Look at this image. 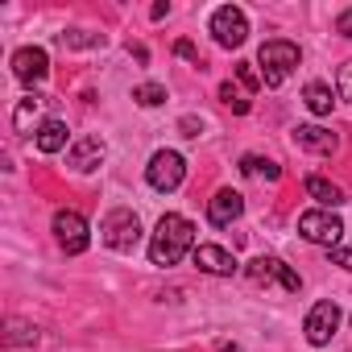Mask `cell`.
Listing matches in <instances>:
<instances>
[{
	"instance_id": "23",
	"label": "cell",
	"mask_w": 352,
	"mask_h": 352,
	"mask_svg": "<svg viewBox=\"0 0 352 352\" xmlns=\"http://www.w3.org/2000/svg\"><path fill=\"white\" fill-rule=\"evenodd\" d=\"M220 100H224L232 112H249V100H245V96H241L232 83H220Z\"/></svg>"
},
{
	"instance_id": "28",
	"label": "cell",
	"mask_w": 352,
	"mask_h": 352,
	"mask_svg": "<svg viewBox=\"0 0 352 352\" xmlns=\"http://www.w3.org/2000/svg\"><path fill=\"white\" fill-rule=\"evenodd\" d=\"M179 129H183V137H199L204 120H195V116H183V120H179Z\"/></svg>"
},
{
	"instance_id": "18",
	"label": "cell",
	"mask_w": 352,
	"mask_h": 352,
	"mask_svg": "<svg viewBox=\"0 0 352 352\" xmlns=\"http://www.w3.org/2000/svg\"><path fill=\"white\" fill-rule=\"evenodd\" d=\"M38 112H42V100H38V96H25V100L17 104V112H13V129H17V133H30L34 120H38Z\"/></svg>"
},
{
	"instance_id": "21",
	"label": "cell",
	"mask_w": 352,
	"mask_h": 352,
	"mask_svg": "<svg viewBox=\"0 0 352 352\" xmlns=\"http://www.w3.org/2000/svg\"><path fill=\"white\" fill-rule=\"evenodd\" d=\"M133 100H137L141 108H157V104H166V87H157V83H141V87L133 91Z\"/></svg>"
},
{
	"instance_id": "11",
	"label": "cell",
	"mask_w": 352,
	"mask_h": 352,
	"mask_svg": "<svg viewBox=\"0 0 352 352\" xmlns=\"http://www.w3.org/2000/svg\"><path fill=\"white\" fill-rule=\"evenodd\" d=\"M100 162H104V141H100V137H79V141L71 145V153H67V166L79 170V174L100 170Z\"/></svg>"
},
{
	"instance_id": "13",
	"label": "cell",
	"mask_w": 352,
	"mask_h": 352,
	"mask_svg": "<svg viewBox=\"0 0 352 352\" xmlns=\"http://www.w3.org/2000/svg\"><path fill=\"white\" fill-rule=\"evenodd\" d=\"M191 257H195V265H199L204 274H220V278H224V274L236 270V257H232L228 249H220V245H195Z\"/></svg>"
},
{
	"instance_id": "12",
	"label": "cell",
	"mask_w": 352,
	"mask_h": 352,
	"mask_svg": "<svg viewBox=\"0 0 352 352\" xmlns=\"http://www.w3.org/2000/svg\"><path fill=\"white\" fill-rule=\"evenodd\" d=\"M241 212H245V199H241L236 191H216V195L208 199V220H212L216 228H228Z\"/></svg>"
},
{
	"instance_id": "19",
	"label": "cell",
	"mask_w": 352,
	"mask_h": 352,
	"mask_svg": "<svg viewBox=\"0 0 352 352\" xmlns=\"http://www.w3.org/2000/svg\"><path fill=\"white\" fill-rule=\"evenodd\" d=\"M58 46H67V50H91V46H104V34H87V30H67V34H58Z\"/></svg>"
},
{
	"instance_id": "24",
	"label": "cell",
	"mask_w": 352,
	"mask_h": 352,
	"mask_svg": "<svg viewBox=\"0 0 352 352\" xmlns=\"http://www.w3.org/2000/svg\"><path fill=\"white\" fill-rule=\"evenodd\" d=\"M236 79H241L249 91H257V87H261V75L253 71V63H236Z\"/></svg>"
},
{
	"instance_id": "3",
	"label": "cell",
	"mask_w": 352,
	"mask_h": 352,
	"mask_svg": "<svg viewBox=\"0 0 352 352\" xmlns=\"http://www.w3.org/2000/svg\"><path fill=\"white\" fill-rule=\"evenodd\" d=\"M100 236H104L108 249L133 253L137 241H141V220H137V212H133V208H112V212L104 216V224H100Z\"/></svg>"
},
{
	"instance_id": "9",
	"label": "cell",
	"mask_w": 352,
	"mask_h": 352,
	"mask_svg": "<svg viewBox=\"0 0 352 352\" xmlns=\"http://www.w3.org/2000/svg\"><path fill=\"white\" fill-rule=\"evenodd\" d=\"M13 75L21 79V83H42L46 75H50V58H46V50L42 46H21L17 54H13Z\"/></svg>"
},
{
	"instance_id": "5",
	"label": "cell",
	"mask_w": 352,
	"mask_h": 352,
	"mask_svg": "<svg viewBox=\"0 0 352 352\" xmlns=\"http://www.w3.org/2000/svg\"><path fill=\"white\" fill-rule=\"evenodd\" d=\"M298 236L311 241V245H327V249H336L340 236H344V220L331 216V212H302V216H298Z\"/></svg>"
},
{
	"instance_id": "20",
	"label": "cell",
	"mask_w": 352,
	"mask_h": 352,
	"mask_svg": "<svg viewBox=\"0 0 352 352\" xmlns=\"http://www.w3.org/2000/svg\"><path fill=\"white\" fill-rule=\"evenodd\" d=\"M241 170L245 174H261V179H282V166H274V162H265V157H257V153H245L241 157Z\"/></svg>"
},
{
	"instance_id": "14",
	"label": "cell",
	"mask_w": 352,
	"mask_h": 352,
	"mask_svg": "<svg viewBox=\"0 0 352 352\" xmlns=\"http://www.w3.org/2000/svg\"><path fill=\"white\" fill-rule=\"evenodd\" d=\"M294 145H302V149H311V153H336V133H327L323 124H298L294 129Z\"/></svg>"
},
{
	"instance_id": "26",
	"label": "cell",
	"mask_w": 352,
	"mask_h": 352,
	"mask_svg": "<svg viewBox=\"0 0 352 352\" xmlns=\"http://www.w3.org/2000/svg\"><path fill=\"white\" fill-rule=\"evenodd\" d=\"M174 54H179V58H187V63H195V67H204V63H199V50H195L187 38H183V42H174Z\"/></svg>"
},
{
	"instance_id": "7",
	"label": "cell",
	"mask_w": 352,
	"mask_h": 352,
	"mask_svg": "<svg viewBox=\"0 0 352 352\" xmlns=\"http://www.w3.org/2000/svg\"><path fill=\"white\" fill-rule=\"evenodd\" d=\"M212 38H216L224 50L241 46V42L249 38V21H245V13H241V9H232V5L216 9V13H212Z\"/></svg>"
},
{
	"instance_id": "8",
	"label": "cell",
	"mask_w": 352,
	"mask_h": 352,
	"mask_svg": "<svg viewBox=\"0 0 352 352\" xmlns=\"http://www.w3.org/2000/svg\"><path fill=\"white\" fill-rule=\"evenodd\" d=\"M54 236H58V245H63L67 253H83V249L91 245L87 220H83L79 212H54Z\"/></svg>"
},
{
	"instance_id": "29",
	"label": "cell",
	"mask_w": 352,
	"mask_h": 352,
	"mask_svg": "<svg viewBox=\"0 0 352 352\" xmlns=\"http://www.w3.org/2000/svg\"><path fill=\"white\" fill-rule=\"evenodd\" d=\"M336 34H344V38H352V9H344V13L336 17Z\"/></svg>"
},
{
	"instance_id": "22",
	"label": "cell",
	"mask_w": 352,
	"mask_h": 352,
	"mask_svg": "<svg viewBox=\"0 0 352 352\" xmlns=\"http://www.w3.org/2000/svg\"><path fill=\"white\" fill-rule=\"evenodd\" d=\"M34 340H38V331H34L30 323H17V319L9 323V336H5L9 348H17V344H34Z\"/></svg>"
},
{
	"instance_id": "2",
	"label": "cell",
	"mask_w": 352,
	"mask_h": 352,
	"mask_svg": "<svg viewBox=\"0 0 352 352\" xmlns=\"http://www.w3.org/2000/svg\"><path fill=\"white\" fill-rule=\"evenodd\" d=\"M257 63H261V83H265V87H282V83L290 79V71L298 67V46L286 42V38H274V42L261 46Z\"/></svg>"
},
{
	"instance_id": "30",
	"label": "cell",
	"mask_w": 352,
	"mask_h": 352,
	"mask_svg": "<svg viewBox=\"0 0 352 352\" xmlns=\"http://www.w3.org/2000/svg\"><path fill=\"white\" fill-rule=\"evenodd\" d=\"M220 352H241V348L236 344H220Z\"/></svg>"
},
{
	"instance_id": "1",
	"label": "cell",
	"mask_w": 352,
	"mask_h": 352,
	"mask_svg": "<svg viewBox=\"0 0 352 352\" xmlns=\"http://www.w3.org/2000/svg\"><path fill=\"white\" fill-rule=\"evenodd\" d=\"M183 253H195V224L187 216H162L149 241V261L153 265H179Z\"/></svg>"
},
{
	"instance_id": "27",
	"label": "cell",
	"mask_w": 352,
	"mask_h": 352,
	"mask_svg": "<svg viewBox=\"0 0 352 352\" xmlns=\"http://www.w3.org/2000/svg\"><path fill=\"white\" fill-rule=\"evenodd\" d=\"M331 265H340V270L352 274V249H331Z\"/></svg>"
},
{
	"instance_id": "10",
	"label": "cell",
	"mask_w": 352,
	"mask_h": 352,
	"mask_svg": "<svg viewBox=\"0 0 352 352\" xmlns=\"http://www.w3.org/2000/svg\"><path fill=\"white\" fill-rule=\"evenodd\" d=\"M249 278L253 282H282V290H298L302 286V278L286 265V261H278V257H257V261H249Z\"/></svg>"
},
{
	"instance_id": "16",
	"label": "cell",
	"mask_w": 352,
	"mask_h": 352,
	"mask_svg": "<svg viewBox=\"0 0 352 352\" xmlns=\"http://www.w3.org/2000/svg\"><path fill=\"white\" fill-rule=\"evenodd\" d=\"M307 195H311V199H319L323 208H340V204H344V191H340L336 183L319 179V174H311V179H307Z\"/></svg>"
},
{
	"instance_id": "4",
	"label": "cell",
	"mask_w": 352,
	"mask_h": 352,
	"mask_svg": "<svg viewBox=\"0 0 352 352\" xmlns=\"http://www.w3.org/2000/svg\"><path fill=\"white\" fill-rule=\"evenodd\" d=\"M145 179L153 191H179L183 179H187V162L183 153H174V149H157L149 157V170H145Z\"/></svg>"
},
{
	"instance_id": "6",
	"label": "cell",
	"mask_w": 352,
	"mask_h": 352,
	"mask_svg": "<svg viewBox=\"0 0 352 352\" xmlns=\"http://www.w3.org/2000/svg\"><path fill=\"white\" fill-rule=\"evenodd\" d=\"M336 327H340V307H336L331 298H323V302H315V307L307 311V323H302V331H307V340H311L315 348L331 344Z\"/></svg>"
},
{
	"instance_id": "15",
	"label": "cell",
	"mask_w": 352,
	"mask_h": 352,
	"mask_svg": "<svg viewBox=\"0 0 352 352\" xmlns=\"http://www.w3.org/2000/svg\"><path fill=\"white\" fill-rule=\"evenodd\" d=\"M67 145V124L63 120H42L38 124V149L42 153H58Z\"/></svg>"
},
{
	"instance_id": "17",
	"label": "cell",
	"mask_w": 352,
	"mask_h": 352,
	"mask_svg": "<svg viewBox=\"0 0 352 352\" xmlns=\"http://www.w3.org/2000/svg\"><path fill=\"white\" fill-rule=\"evenodd\" d=\"M302 104H307L315 116H327L331 104H336V96H331V87H323V83H307V87H302Z\"/></svg>"
},
{
	"instance_id": "25",
	"label": "cell",
	"mask_w": 352,
	"mask_h": 352,
	"mask_svg": "<svg viewBox=\"0 0 352 352\" xmlns=\"http://www.w3.org/2000/svg\"><path fill=\"white\" fill-rule=\"evenodd\" d=\"M336 87H340V96H344V100H352V58L340 67V75H336Z\"/></svg>"
}]
</instances>
